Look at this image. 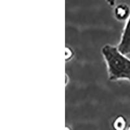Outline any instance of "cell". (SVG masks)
I'll list each match as a JSON object with an SVG mask.
<instances>
[{
  "label": "cell",
  "instance_id": "obj_1",
  "mask_svg": "<svg viewBox=\"0 0 130 130\" xmlns=\"http://www.w3.org/2000/svg\"><path fill=\"white\" fill-rule=\"evenodd\" d=\"M107 70L108 77L110 81L127 80L130 81V59L117 48V46L109 44L102 49Z\"/></svg>",
  "mask_w": 130,
  "mask_h": 130
},
{
  "label": "cell",
  "instance_id": "obj_2",
  "mask_svg": "<svg viewBox=\"0 0 130 130\" xmlns=\"http://www.w3.org/2000/svg\"><path fill=\"white\" fill-rule=\"evenodd\" d=\"M117 48L124 55H127L130 53V16L126 21Z\"/></svg>",
  "mask_w": 130,
  "mask_h": 130
},
{
  "label": "cell",
  "instance_id": "obj_8",
  "mask_svg": "<svg viewBox=\"0 0 130 130\" xmlns=\"http://www.w3.org/2000/svg\"><path fill=\"white\" fill-rule=\"evenodd\" d=\"M127 130H130V126L128 127V128H127Z\"/></svg>",
  "mask_w": 130,
  "mask_h": 130
},
{
  "label": "cell",
  "instance_id": "obj_5",
  "mask_svg": "<svg viewBox=\"0 0 130 130\" xmlns=\"http://www.w3.org/2000/svg\"><path fill=\"white\" fill-rule=\"evenodd\" d=\"M73 55H74V53H73L72 50L71 48L70 47H67L66 51H65V59L66 61H68L72 58Z\"/></svg>",
  "mask_w": 130,
  "mask_h": 130
},
{
  "label": "cell",
  "instance_id": "obj_7",
  "mask_svg": "<svg viewBox=\"0 0 130 130\" xmlns=\"http://www.w3.org/2000/svg\"><path fill=\"white\" fill-rule=\"evenodd\" d=\"M66 130H70V129L69 127H67V128H66Z\"/></svg>",
  "mask_w": 130,
  "mask_h": 130
},
{
  "label": "cell",
  "instance_id": "obj_3",
  "mask_svg": "<svg viewBox=\"0 0 130 130\" xmlns=\"http://www.w3.org/2000/svg\"><path fill=\"white\" fill-rule=\"evenodd\" d=\"M114 14L118 21H127L130 16V8L124 3L117 5L115 7Z\"/></svg>",
  "mask_w": 130,
  "mask_h": 130
},
{
  "label": "cell",
  "instance_id": "obj_4",
  "mask_svg": "<svg viewBox=\"0 0 130 130\" xmlns=\"http://www.w3.org/2000/svg\"><path fill=\"white\" fill-rule=\"evenodd\" d=\"M114 128L116 130H124L126 127V120L122 116H119L113 123Z\"/></svg>",
  "mask_w": 130,
  "mask_h": 130
},
{
  "label": "cell",
  "instance_id": "obj_6",
  "mask_svg": "<svg viewBox=\"0 0 130 130\" xmlns=\"http://www.w3.org/2000/svg\"><path fill=\"white\" fill-rule=\"evenodd\" d=\"M116 1H117V0H106V2L109 6L114 7L115 5Z\"/></svg>",
  "mask_w": 130,
  "mask_h": 130
}]
</instances>
